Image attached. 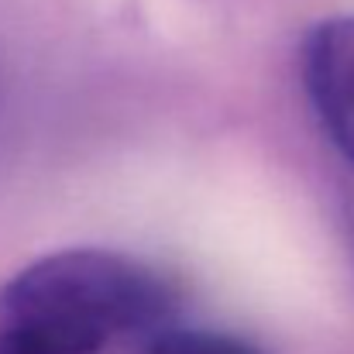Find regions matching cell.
Here are the masks:
<instances>
[{
	"label": "cell",
	"mask_w": 354,
	"mask_h": 354,
	"mask_svg": "<svg viewBox=\"0 0 354 354\" xmlns=\"http://www.w3.org/2000/svg\"><path fill=\"white\" fill-rule=\"evenodd\" d=\"M145 354H261L251 341L227 334V330H210V327H183V324H165L151 330Z\"/></svg>",
	"instance_id": "obj_3"
},
{
	"label": "cell",
	"mask_w": 354,
	"mask_h": 354,
	"mask_svg": "<svg viewBox=\"0 0 354 354\" xmlns=\"http://www.w3.org/2000/svg\"><path fill=\"white\" fill-rule=\"evenodd\" d=\"M176 310L179 289L158 268L107 248H66L0 289V354H100L165 327Z\"/></svg>",
	"instance_id": "obj_1"
},
{
	"label": "cell",
	"mask_w": 354,
	"mask_h": 354,
	"mask_svg": "<svg viewBox=\"0 0 354 354\" xmlns=\"http://www.w3.org/2000/svg\"><path fill=\"white\" fill-rule=\"evenodd\" d=\"M299 80L327 141L354 169V14L324 17L303 35Z\"/></svg>",
	"instance_id": "obj_2"
}]
</instances>
